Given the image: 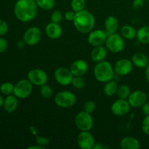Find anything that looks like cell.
<instances>
[{
	"instance_id": "obj_7",
	"label": "cell",
	"mask_w": 149,
	"mask_h": 149,
	"mask_svg": "<svg viewBox=\"0 0 149 149\" xmlns=\"http://www.w3.org/2000/svg\"><path fill=\"white\" fill-rule=\"evenodd\" d=\"M33 90V84L29 79H20L14 85L13 95L18 99H26L30 96Z\"/></svg>"
},
{
	"instance_id": "obj_48",
	"label": "cell",
	"mask_w": 149,
	"mask_h": 149,
	"mask_svg": "<svg viewBox=\"0 0 149 149\" xmlns=\"http://www.w3.org/2000/svg\"><path fill=\"white\" fill-rule=\"evenodd\" d=\"M146 1H149V0H146Z\"/></svg>"
},
{
	"instance_id": "obj_20",
	"label": "cell",
	"mask_w": 149,
	"mask_h": 149,
	"mask_svg": "<svg viewBox=\"0 0 149 149\" xmlns=\"http://www.w3.org/2000/svg\"><path fill=\"white\" fill-rule=\"evenodd\" d=\"M132 61L133 65L139 68H146L149 64L148 58L146 55L143 52H136L132 57Z\"/></svg>"
},
{
	"instance_id": "obj_38",
	"label": "cell",
	"mask_w": 149,
	"mask_h": 149,
	"mask_svg": "<svg viewBox=\"0 0 149 149\" xmlns=\"http://www.w3.org/2000/svg\"><path fill=\"white\" fill-rule=\"evenodd\" d=\"M7 47H8V44H7V40L0 36V54L5 52L7 49Z\"/></svg>"
},
{
	"instance_id": "obj_25",
	"label": "cell",
	"mask_w": 149,
	"mask_h": 149,
	"mask_svg": "<svg viewBox=\"0 0 149 149\" xmlns=\"http://www.w3.org/2000/svg\"><path fill=\"white\" fill-rule=\"evenodd\" d=\"M121 35L123 38L127 40H132L137 36V31L135 29L130 25H125L122 26L121 29Z\"/></svg>"
},
{
	"instance_id": "obj_10",
	"label": "cell",
	"mask_w": 149,
	"mask_h": 149,
	"mask_svg": "<svg viewBox=\"0 0 149 149\" xmlns=\"http://www.w3.org/2000/svg\"><path fill=\"white\" fill-rule=\"evenodd\" d=\"M42 39V31L36 26L29 28L23 34V39L26 45L29 46H34L40 42Z\"/></svg>"
},
{
	"instance_id": "obj_9",
	"label": "cell",
	"mask_w": 149,
	"mask_h": 149,
	"mask_svg": "<svg viewBox=\"0 0 149 149\" xmlns=\"http://www.w3.org/2000/svg\"><path fill=\"white\" fill-rule=\"evenodd\" d=\"M27 78L32 84L39 87L46 84L48 79L47 73L44 70L38 68L30 70L27 74Z\"/></svg>"
},
{
	"instance_id": "obj_5",
	"label": "cell",
	"mask_w": 149,
	"mask_h": 149,
	"mask_svg": "<svg viewBox=\"0 0 149 149\" xmlns=\"http://www.w3.org/2000/svg\"><path fill=\"white\" fill-rule=\"evenodd\" d=\"M122 36L118 33H114L109 34L105 45L106 49L113 53L121 52L125 48V42Z\"/></svg>"
},
{
	"instance_id": "obj_46",
	"label": "cell",
	"mask_w": 149,
	"mask_h": 149,
	"mask_svg": "<svg viewBox=\"0 0 149 149\" xmlns=\"http://www.w3.org/2000/svg\"><path fill=\"white\" fill-rule=\"evenodd\" d=\"M4 98L2 97V96L0 95V108L3 107V104H4Z\"/></svg>"
},
{
	"instance_id": "obj_41",
	"label": "cell",
	"mask_w": 149,
	"mask_h": 149,
	"mask_svg": "<svg viewBox=\"0 0 149 149\" xmlns=\"http://www.w3.org/2000/svg\"><path fill=\"white\" fill-rule=\"evenodd\" d=\"M110 148V147L109 146L106 145L104 143H95V145L94 148L93 149H109Z\"/></svg>"
},
{
	"instance_id": "obj_27",
	"label": "cell",
	"mask_w": 149,
	"mask_h": 149,
	"mask_svg": "<svg viewBox=\"0 0 149 149\" xmlns=\"http://www.w3.org/2000/svg\"><path fill=\"white\" fill-rule=\"evenodd\" d=\"M38 7L43 10H50L55 7V0H34Z\"/></svg>"
},
{
	"instance_id": "obj_4",
	"label": "cell",
	"mask_w": 149,
	"mask_h": 149,
	"mask_svg": "<svg viewBox=\"0 0 149 149\" xmlns=\"http://www.w3.org/2000/svg\"><path fill=\"white\" fill-rule=\"evenodd\" d=\"M55 103L58 107L63 109L72 107L77 102V97L72 92L64 90L59 92L54 98Z\"/></svg>"
},
{
	"instance_id": "obj_2",
	"label": "cell",
	"mask_w": 149,
	"mask_h": 149,
	"mask_svg": "<svg viewBox=\"0 0 149 149\" xmlns=\"http://www.w3.org/2000/svg\"><path fill=\"white\" fill-rule=\"evenodd\" d=\"M73 23L79 32L81 33H89L94 29L95 19L90 11L84 9L76 13Z\"/></svg>"
},
{
	"instance_id": "obj_23",
	"label": "cell",
	"mask_w": 149,
	"mask_h": 149,
	"mask_svg": "<svg viewBox=\"0 0 149 149\" xmlns=\"http://www.w3.org/2000/svg\"><path fill=\"white\" fill-rule=\"evenodd\" d=\"M136 38L141 43L149 44V26H144L137 31Z\"/></svg>"
},
{
	"instance_id": "obj_45",
	"label": "cell",
	"mask_w": 149,
	"mask_h": 149,
	"mask_svg": "<svg viewBox=\"0 0 149 149\" xmlns=\"http://www.w3.org/2000/svg\"><path fill=\"white\" fill-rule=\"evenodd\" d=\"M25 45H26V43H25V42H24V40H23H23L18 41V42H17V46L18 47H20V48L23 47Z\"/></svg>"
},
{
	"instance_id": "obj_40",
	"label": "cell",
	"mask_w": 149,
	"mask_h": 149,
	"mask_svg": "<svg viewBox=\"0 0 149 149\" xmlns=\"http://www.w3.org/2000/svg\"><path fill=\"white\" fill-rule=\"evenodd\" d=\"M141 109L145 116H148L149 115V102L146 101V103H143L142 106H141Z\"/></svg>"
},
{
	"instance_id": "obj_26",
	"label": "cell",
	"mask_w": 149,
	"mask_h": 149,
	"mask_svg": "<svg viewBox=\"0 0 149 149\" xmlns=\"http://www.w3.org/2000/svg\"><path fill=\"white\" fill-rule=\"evenodd\" d=\"M130 93V87H128L127 85H126V84H122V85L118 87L116 95H117L119 98L127 100Z\"/></svg>"
},
{
	"instance_id": "obj_31",
	"label": "cell",
	"mask_w": 149,
	"mask_h": 149,
	"mask_svg": "<svg viewBox=\"0 0 149 149\" xmlns=\"http://www.w3.org/2000/svg\"><path fill=\"white\" fill-rule=\"evenodd\" d=\"M85 81L82 77H76L74 76L72 81H71V84L73 87L77 90H81L85 87Z\"/></svg>"
},
{
	"instance_id": "obj_16",
	"label": "cell",
	"mask_w": 149,
	"mask_h": 149,
	"mask_svg": "<svg viewBox=\"0 0 149 149\" xmlns=\"http://www.w3.org/2000/svg\"><path fill=\"white\" fill-rule=\"evenodd\" d=\"M69 68L74 76L83 77L87 72L88 64L84 60H77L71 63Z\"/></svg>"
},
{
	"instance_id": "obj_22",
	"label": "cell",
	"mask_w": 149,
	"mask_h": 149,
	"mask_svg": "<svg viewBox=\"0 0 149 149\" xmlns=\"http://www.w3.org/2000/svg\"><path fill=\"white\" fill-rule=\"evenodd\" d=\"M105 31L109 34L114 33L117 31L119 28V22L114 16L110 15L105 20Z\"/></svg>"
},
{
	"instance_id": "obj_35",
	"label": "cell",
	"mask_w": 149,
	"mask_h": 149,
	"mask_svg": "<svg viewBox=\"0 0 149 149\" xmlns=\"http://www.w3.org/2000/svg\"><path fill=\"white\" fill-rule=\"evenodd\" d=\"M9 30L8 24L5 20L0 19V36H4L7 33Z\"/></svg>"
},
{
	"instance_id": "obj_12",
	"label": "cell",
	"mask_w": 149,
	"mask_h": 149,
	"mask_svg": "<svg viewBox=\"0 0 149 149\" xmlns=\"http://www.w3.org/2000/svg\"><path fill=\"white\" fill-rule=\"evenodd\" d=\"M131 106L127 100L117 99L111 105V112L116 116H126L130 111Z\"/></svg>"
},
{
	"instance_id": "obj_28",
	"label": "cell",
	"mask_w": 149,
	"mask_h": 149,
	"mask_svg": "<svg viewBox=\"0 0 149 149\" xmlns=\"http://www.w3.org/2000/svg\"><path fill=\"white\" fill-rule=\"evenodd\" d=\"M86 7L85 0H71V10L75 13L84 10Z\"/></svg>"
},
{
	"instance_id": "obj_33",
	"label": "cell",
	"mask_w": 149,
	"mask_h": 149,
	"mask_svg": "<svg viewBox=\"0 0 149 149\" xmlns=\"http://www.w3.org/2000/svg\"><path fill=\"white\" fill-rule=\"evenodd\" d=\"M35 141H36V144L41 146L45 147V148H46V146H47L49 144V138L45 136H42V135H36Z\"/></svg>"
},
{
	"instance_id": "obj_19",
	"label": "cell",
	"mask_w": 149,
	"mask_h": 149,
	"mask_svg": "<svg viewBox=\"0 0 149 149\" xmlns=\"http://www.w3.org/2000/svg\"><path fill=\"white\" fill-rule=\"evenodd\" d=\"M107 50L108 49H106V47H104L103 45L94 47L91 52V55H90L91 59L95 63L104 61L107 56Z\"/></svg>"
},
{
	"instance_id": "obj_1",
	"label": "cell",
	"mask_w": 149,
	"mask_h": 149,
	"mask_svg": "<svg viewBox=\"0 0 149 149\" xmlns=\"http://www.w3.org/2000/svg\"><path fill=\"white\" fill-rule=\"evenodd\" d=\"M38 6L34 0H17L14 6L16 18L23 23H28L36 17Z\"/></svg>"
},
{
	"instance_id": "obj_3",
	"label": "cell",
	"mask_w": 149,
	"mask_h": 149,
	"mask_svg": "<svg viewBox=\"0 0 149 149\" xmlns=\"http://www.w3.org/2000/svg\"><path fill=\"white\" fill-rule=\"evenodd\" d=\"M94 77L96 80L100 82L106 83L111 81L114 77V68L110 62L107 61H103L101 62L96 63L94 68Z\"/></svg>"
},
{
	"instance_id": "obj_18",
	"label": "cell",
	"mask_w": 149,
	"mask_h": 149,
	"mask_svg": "<svg viewBox=\"0 0 149 149\" xmlns=\"http://www.w3.org/2000/svg\"><path fill=\"white\" fill-rule=\"evenodd\" d=\"M18 106V98L15 95L12 94L4 97L3 108L7 113H13Z\"/></svg>"
},
{
	"instance_id": "obj_42",
	"label": "cell",
	"mask_w": 149,
	"mask_h": 149,
	"mask_svg": "<svg viewBox=\"0 0 149 149\" xmlns=\"http://www.w3.org/2000/svg\"><path fill=\"white\" fill-rule=\"evenodd\" d=\"M29 130H30L31 133L33 135H35V136H36V135H38L37 130H36V127H35L31 126L30 127H29Z\"/></svg>"
},
{
	"instance_id": "obj_32",
	"label": "cell",
	"mask_w": 149,
	"mask_h": 149,
	"mask_svg": "<svg viewBox=\"0 0 149 149\" xmlns=\"http://www.w3.org/2000/svg\"><path fill=\"white\" fill-rule=\"evenodd\" d=\"M63 19V13L62 12L60 11V10H56L55 11H53L51 14L50 16V20L51 22H53V23H60L62 21Z\"/></svg>"
},
{
	"instance_id": "obj_39",
	"label": "cell",
	"mask_w": 149,
	"mask_h": 149,
	"mask_svg": "<svg viewBox=\"0 0 149 149\" xmlns=\"http://www.w3.org/2000/svg\"><path fill=\"white\" fill-rule=\"evenodd\" d=\"M75 12L73 11V10H69V11L65 12V15H64V17H65V19L67 21L73 22L74 20V17H75Z\"/></svg>"
},
{
	"instance_id": "obj_6",
	"label": "cell",
	"mask_w": 149,
	"mask_h": 149,
	"mask_svg": "<svg viewBox=\"0 0 149 149\" xmlns=\"http://www.w3.org/2000/svg\"><path fill=\"white\" fill-rule=\"evenodd\" d=\"M75 125L80 131H90L93 127V119L91 113L82 111L79 112L74 119Z\"/></svg>"
},
{
	"instance_id": "obj_44",
	"label": "cell",
	"mask_w": 149,
	"mask_h": 149,
	"mask_svg": "<svg viewBox=\"0 0 149 149\" xmlns=\"http://www.w3.org/2000/svg\"><path fill=\"white\" fill-rule=\"evenodd\" d=\"M145 76L146 80L149 82V64L147 65L146 68H145Z\"/></svg>"
},
{
	"instance_id": "obj_43",
	"label": "cell",
	"mask_w": 149,
	"mask_h": 149,
	"mask_svg": "<svg viewBox=\"0 0 149 149\" xmlns=\"http://www.w3.org/2000/svg\"><path fill=\"white\" fill-rule=\"evenodd\" d=\"M45 148L43 146H41L38 145V144H36V145L35 146H29L28 147L27 149H45Z\"/></svg>"
},
{
	"instance_id": "obj_37",
	"label": "cell",
	"mask_w": 149,
	"mask_h": 149,
	"mask_svg": "<svg viewBox=\"0 0 149 149\" xmlns=\"http://www.w3.org/2000/svg\"><path fill=\"white\" fill-rule=\"evenodd\" d=\"M146 0H133L132 7L135 10H139L144 6Z\"/></svg>"
},
{
	"instance_id": "obj_11",
	"label": "cell",
	"mask_w": 149,
	"mask_h": 149,
	"mask_svg": "<svg viewBox=\"0 0 149 149\" xmlns=\"http://www.w3.org/2000/svg\"><path fill=\"white\" fill-rule=\"evenodd\" d=\"M77 144L81 149H93L95 140L90 131H81L77 137Z\"/></svg>"
},
{
	"instance_id": "obj_47",
	"label": "cell",
	"mask_w": 149,
	"mask_h": 149,
	"mask_svg": "<svg viewBox=\"0 0 149 149\" xmlns=\"http://www.w3.org/2000/svg\"><path fill=\"white\" fill-rule=\"evenodd\" d=\"M148 61H149V55L148 56Z\"/></svg>"
},
{
	"instance_id": "obj_21",
	"label": "cell",
	"mask_w": 149,
	"mask_h": 149,
	"mask_svg": "<svg viewBox=\"0 0 149 149\" xmlns=\"http://www.w3.org/2000/svg\"><path fill=\"white\" fill-rule=\"evenodd\" d=\"M120 148L122 149H138L141 146L138 140L133 137H125L120 141Z\"/></svg>"
},
{
	"instance_id": "obj_34",
	"label": "cell",
	"mask_w": 149,
	"mask_h": 149,
	"mask_svg": "<svg viewBox=\"0 0 149 149\" xmlns=\"http://www.w3.org/2000/svg\"><path fill=\"white\" fill-rule=\"evenodd\" d=\"M96 105L93 100H88L84 105V111L89 113H93L95 111Z\"/></svg>"
},
{
	"instance_id": "obj_14",
	"label": "cell",
	"mask_w": 149,
	"mask_h": 149,
	"mask_svg": "<svg viewBox=\"0 0 149 149\" xmlns=\"http://www.w3.org/2000/svg\"><path fill=\"white\" fill-rule=\"evenodd\" d=\"M113 68L117 75L125 77L132 72L133 69V63L130 60L123 58L116 61Z\"/></svg>"
},
{
	"instance_id": "obj_8",
	"label": "cell",
	"mask_w": 149,
	"mask_h": 149,
	"mask_svg": "<svg viewBox=\"0 0 149 149\" xmlns=\"http://www.w3.org/2000/svg\"><path fill=\"white\" fill-rule=\"evenodd\" d=\"M54 77L57 82L63 86H68L71 84L74 75L70 68L65 67H59L54 73Z\"/></svg>"
},
{
	"instance_id": "obj_17",
	"label": "cell",
	"mask_w": 149,
	"mask_h": 149,
	"mask_svg": "<svg viewBox=\"0 0 149 149\" xmlns=\"http://www.w3.org/2000/svg\"><path fill=\"white\" fill-rule=\"evenodd\" d=\"M45 32H46L47 36L49 39L55 40V39H59L62 36L63 29L60 23L50 22L47 25L45 28Z\"/></svg>"
},
{
	"instance_id": "obj_13",
	"label": "cell",
	"mask_w": 149,
	"mask_h": 149,
	"mask_svg": "<svg viewBox=\"0 0 149 149\" xmlns=\"http://www.w3.org/2000/svg\"><path fill=\"white\" fill-rule=\"evenodd\" d=\"M108 33H106V31L100 30V29L93 30L89 33L87 41L88 43L94 47L104 45Z\"/></svg>"
},
{
	"instance_id": "obj_30",
	"label": "cell",
	"mask_w": 149,
	"mask_h": 149,
	"mask_svg": "<svg viewBox=\"0 0 149 149\" xmlns=\"http://www.w3.org/2000/svg\"><path fill=\"white\" fill-rule=\"evenodd\" d=\"M39 93H40L41 96H42V97L48 99V98H50V97H52L53 92H52V87H51L49 85H48V84H47L46 83V84L40 86Z\"/></svg>"
},
{
	"instance_id": "obj_29",
	"label": "cell",
	"mask_w": 149,
	"mask_h": 149,
	"mask_svg": "<svg viewBox=\"0 0 149 149\" xmlns=\"http://www.w3.org/2000/svg\"><path fill=\"white\" fill-rule=\"evenodd\" d=\"M0 92L2 95L7 96L13 94L14 84L10 82H4L0 85Z\"/></svg>"
},
{
	"instance_id": "obj_36",
	"label": "cell",
	"mask_w": 149,
	"mask_h": 149,
	"mask_svg": "<svg viewBox=\"0 0 149 149\" xmlns=\"http://www.w3.org/2000/svg\"><path fill=\"white\" fill-rule=\"evenodd\" d=\"M142 130L146 135L149 136V115L146 116L142 122Z\"/></svg>"
},
{
	"instance_id": "obj_15",
	"label": "cell",
	"mask_w": 149,
	"mask_h": 149,
	"mask_svg": "<svg viewBox=\"0 0 149 149\" xmlns=\"http://www.w3.org/2000/svg\"><path fill=\"white\" fill-rule=\"evenodd\" d=\"M127 100L131 107L139 108L147 101V95L142 90H135L130 93Z\"/></svg>"
},
{
	"instance_id": "obj_24",
	"label": "cell",
	"mask_w": 149,
	"mask_h": 149,
	"mask_svg": "<svg viewBox=\"0 0 149 149\" xmlns=\"http://www.w3.org/2000/svg\"><path fill=\"white\" fill-rule=\"evenodd\" d=\"M117 89V83L112 79L105 83V85L103 87V93L107 97H112L116 94Z\"/></svg>"
}]
</instances>
